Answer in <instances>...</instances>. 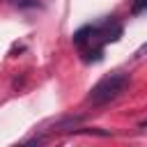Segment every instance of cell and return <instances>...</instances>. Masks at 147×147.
<instances>
[{
	"label": "cell",
	"mask_w": 147,
	"mask_h": 147,
	"mask_svg": "<svg viewBox=\"0 0 147 147\" xmlns=\"http://www.w3.org/2000/svg\"><path fill=\"white\" fill-rule=\"evenodd\" d=\"M145 9H147V0H133L131 14H140V11H145Z\"/></svg>",
	"instance_id": "4"
},
{
	"label": "cell",
	"mask_w": 147,
	"mask_h": 147,
	"mask_svg": "<svg viewBox=\"0 0 147 147\" xmlns=\"http://www.w3.org/2000/svg\"><path fill=\"white\" fill-rule=\"evenodd\" d=\"M78 122H83V117H80V115H76V117H64V119L55 122V126H53V129H60V131H62V129H74Z\"/></svg>",
	"instance_id": "3"
},
{
	"label": "cell",
	"mask_w": 147,
	"mask_h": 147,
	"mask_svg": "<svg viewBox=\"0 0 147 147\" xmlns=\"http://www.w3.org/2000/svg\"><path fill=\"white\" fill-rule=\"evenodd\" d=\"M90 37H92V25H85V28H80V30L74 34V44H76V46H83Z\"/></svg>",
	"instance_id": "2"
},
{
	"label": "cell",
	"mask_w": 147,
	"mask_h": 147,
	"mask_svg": "<svg viewBox=\"0 0 147 147\" xmlns=\"http://www.w3.org/2000/svg\"><path fill=\"white\" fill-rule=\"evenodd\" d=\"M140 129H147V119H142V122H140Z\"/></svg>",
	"instance_id": "6"
},
{
	"label": "cell",
	"mask_w": 147,
	"mask_h": 147,
	"mask_svg": "<svg viewBox=\"0 0 147 147\" xmlns=\"http://www.w3.org/2000/svg\"><path fill=\"white\" fill-rule=\"evenodd\" d=\"M145 51H147V44H145V46H142V48H140V51H138V55H142V53H145Z\"/></svg>",
	"instance_id": "7"
},
{
	"label": "cell",
	"mask_w": 147,
	"mask_h": 147,
	"mask_svg": "<svg viewBox=\"0 0 147 147\" xmlns=\"http://www.w3.org/2000/svg\"><path fill=\"white\" fill-rule=\"evenodd\" d=\"M18 7H37V0H11Z\"/></svg>",
	"instance_id": "5"
},
{
	"label": "cell",
	"mask_w": 147,
	"mask_h": 147,
	"mask_svg": "<svg viewBox=\"0 0 147 147\" xmlns=\"http://www.w3.org/2000/svg\"><path fill=\"white\" fill-rule=\"evenodd\" d=\"M129 85H131L129 74H119V71H117V74H110V76L101 78V80L90 90L87 101H90L92 106H103V103L117 99L119 94H124Z\"/></svg>",
	"instance_id": "1"
}]
</instances>
